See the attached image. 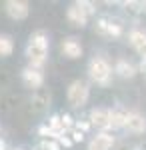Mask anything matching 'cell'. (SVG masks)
Returning a JSON list of instances; mask_svg holds the SVG:
<instances>
[{
    "label": "cell",
    "mask_w": 146,
    "mask_h": 150,
    "mask_svg": "<svg viewBox=\"0 0 146 150\" xmlns=\"http://www.w3.org/2000/svg\"><path fill=\"white\" fill-rule=\"evenodd\" d=\"M26 56L30 60V66L42 70L46 58H48V34L44 30H34L30 34L28 46H26Z\"/></svg>",
    "instance_id": "1"
},
{
    "label": "cell",
    "mask_w": 146,
    "mask_h": 150,
    "mask_svg": "<svg viewBox=\"0 0 146 150\" xmlns=\"http://www.w3.org/2000/svg\"><path fill=\"white\" fill-rule=\"evenodd\" d=\"M88 74L96 84L106 86V84L110 82V76H112V68H110V64H108L106 58L94 56L92 60H90V64H88Z\"/></svg>",
    "instance_id": "2"
},
{
    "label": "cell",
    "mask_w": 146,
    "mask_h": 150,
    "mask_svg": "<svg viewBox=\"0 0 146 150\" xmlns=\"http://www.w3.org/2000/svg\"><path fill=\"white\" fill-rule=\"evenodd\" d=\"M88 96H90V88L84 80H74L68 86L66 98H68V104L74 106V108H82L88 102Z\"/></svg>",
    "instance_id": "3"
},
{
    "label": "cell",
    "mask_w": 146,
    "mask_h": 150,
    "mask_svg": "<svg viewBox=\"0 0 146 150\" xmlns=\"http://www.w3.org/2000/svg\"><path fill=\"white\" fill-rule=\"evenodd\" d=\"M96 32L102 34V36L118 38V36L124 34V28H122V24L118 22V20L108 18V16H102V18H98V22H96Z\"/></svg>",
    "instance_id": "4"
},
{
    "label": "cell",
    "mask_w": 146,
    "mask_h": 150,
    "mask_svg": "<svg viewBox=\"0 0 146 150\" xmlns=\"http://www.w3.org/2000/svg\"><path fill=\"white\" fill-rule=\"evenodd\" d=\"M22 82L32 88V90H40V86L44 84V74L40 68H34V66H28V68L22 70Z\"/></svg>",
    "instance_id": "5"
},
{
    "label": "cell",
    "mask_w": 146,
    "mask_h": 150,
    "mask_svg": "<svg viewBox=\"0 0 146 150\" xmlns=\"http://www.w3.org/2000/svg\"><path fill=\"white\" fill-rule=\"evenodd\" d=\"M4 8H6V14L14 20H24L28 16V10H30L28 2H24V0H8L4 4Z\"/></svg>",
    "instance_id": "6"
},
{
    "label": "cell",
    "mask_w": 146,
    "mask_h": 150,
    "mask_svg": "<svg viewBox=\"0 0 146 150\" xmlns=\"http://www.w3.org/2000/svg\"><path fill=\"white\" fill-rule=\"evenodd\" d=\"M90 124L100 130H106L110 128V108H94L90 112Z\"/></svg>",
    "instance_id": "7"
},
{
    "label": "cell",
    "mask_w": 146,
    "mask_h": 150,
    "mask_svg": "<svg viewBox=\"0 0 146 150\" xmlns=\"http://www.w3.org/2000/svg\"><path fill=\"white\" fill-rule=\"evenodd\" d=\"M66 18L70 20V24H74V26H86V22H88V14L80 8L78 4L74 2V4H70L66 10Z\"/></svg>",
    "instance_id": "8"
},
{
    "label": "cell",
    "mask_w": 146,
    "mask_h": 150,
    "mask_svg": "<svg viewBox=\"0 0 146 150\" xmlns=\"http://www.w3.org/2000/svg\"><path fill=\"white\" fill-rule=\"evenodd\" d=\"M128 40H130L132 48H134L136 52L142 56V60H146V32H142V30L134 28V30L128 34Z\"/></svg>",
    "instance_id": "9"
},
{
    "label": "cell",
    "mask_w": 146,
    "mask_h": 150,
    "mask_svg": "<svg viewBox=\"0 0 146 150\" xmlns=\"http://www.w3.org/2000/svg\"><path fill=\"white\" fill-rule=\"evenodd\" d=\"M126 130L132 132V134H142L146 130V118L138 112H130L128 120H126Z\"/></svg>",
    "instance_id": "10"
},
{
    "label": "cell",
    "mask_w": 146,
    "mask_h": 150,
    "mask_svg": "<svg viewBox=\"0 0 146 150\" xmlns=\"http://www.w3.org/2000/svg\"><path fill=\"white\" fill-rule=\"evenodd\" d=\"M128 110L122 106H114L110 108V128H126V120H128Z\"/></svg>",
    "instance_id": "11"
},
{
    "label": "cell",
    "mask_w": 146,
    "mask_h": 150,
    "mask_svg": "<svg viewBox=\"0 0 146 150\" xmlns=\"http://www.w3.org/2000/svg\"><path fill=\"white\" fill-rule=\"evenodd\" d=\"M114 144V138L108 134V132H100L98 136L88 142V150H110Z\"/></svg>",
    "instance_id": "12"
},
{
    "label": "cell",
    "mask_w": 146,
    "mask_h": 150,
    "mask_svg": "<svg viewBox=\"0 0 146 150\" xmlns=\"http://www.w3.org/2000/svg\"><path fill=\"white\" fill-rule=\"evenodd\" d=\"M62 52H64V56L68 58H80L82 56V44H80L76 38H66V40H62Z\"/></svg>",
    "instance_id": "13"
},
{
    "label": "cell",
    "mask_w": 146,
    "mask_h": 150,
    "mask_svg": "<svg viewBox=\"0 0 146 150\" xmlns=\"http://www.w3.org/2000/svg\"><path fill=\"white\" fill-rule=\"evenodd\" d=\"M114 72H116L118 76H122V78H132L136 74V68H134V64H130L128 60L120 58V60L116 62V66H114Z\"/></svg>",
    "instance_id": "14"
},
{
    "label": "cell",
    "mask_w": 146,
    "mask_h": 150,
    "mask_svg": "<svg viewBox=\"0 0 146 150\" xmlns=\"http://www.w3.org/2000/svg\"><path fill=\"white\" fill-rule=\"evenodd\" d=\"M12 50H14V42H12L10 36L0 34V56H10Z\"/></svg>",
    "instance_id": "15"
},
{
    "label": "cell",
    "mask_w": 146,
    "mask_h": 150,
    "mask_svg": "<svg viewBox=\"0 0 146 150\" xmlns=\"http://www.w3.org/2000/svg\"><path fill=\"white\" fill-rule=\"evenodd\" d=\"M48 94L44 92V90H36L32 96V104H34V108L36 110H42V108H46V104H48Z\"/></svg>",
    "instance_id": "16"
},
{
    "label": "cell",
    "mask_w": 146,
    "mask_h": 150,
    "mask_svg": "<svg viewBox=\"0 0 146 150\" xmlns=\"http://www.w3.org/2000/svg\"><path fill=\"white\" fill-rule=\"evenodd\" d=\"M62 144L58 142V138H42L38 144V150H60Z\"/></svg>",
    "instance_id": "17"
},
{
    "label": "cell",
    "mask_w": 146,
    "mask_h": 150,
    "mask_svg": "<svg viewBox=\"0 0 146 150\" xmlns=\"http://www.w3.org/2000/svg\"><path fill=\"white\" fill-rule=\"evenodd\" d=\"M76 4H78V6H80V8H82V10H84V12H86L88 16H92V14L96 12V6H94L92 2H88V0H78Z\"/></svg>",
    "instance_id": "18"
},
{
    "label": "cell",
    "mask_w": 146,
    "mask_h": 150,
    "mask_svg": "<svg viewBox=\"0 0 146 150\" xmlns=\"http://www.w3.org/2000/svg\"><path fill=\"white\" fill-rule=\"evenodd\" d=\"M66 136L72 140V142H80V140L84 138V132H82V130H78V128L74 126V128H72V130H70V132L66 134Z\"/></svg>",
    "instance_id": "19"
},
{
    "label": "cell",
    "mask_w": 146,
    "mask_h": 150,
    "mask_svg": "<svg viewBox=\"0 0 146 150\" xmlns=\"http://www.w3.org/2000/svg\"><path fill=\"white\" fill-rule=\"evenodd\" d=\"M90 126H92V124H90V120H88V122H84V120L76 122V128H78V130H82V132H86V130H88Z\"/></svg>",
    "instance_id": "20"
},
{
    "label": "cell",
    "mask_w": 146,
    "mask_h": 150,
    "mask_svg": "<svg viewBox=\"0 0 146 150\" xmlns=\"http://www.w3.org/2000/svg\"><path fill=\"white\" fill-rule=\"evenodd\" d=\"M140 70L146 74V60H142V62H140Z\"/></svg>",
    "instance_id": "21"
},
{
    "label": "cell",
    "mask_w": 146,
    "mask_h": 150,
    "mask_svg": "<svg viewBox=\"0 0 146 150\" xmlns=\"http://www.w3.org/2000/svg\"><path fill=\"white\" fill-rule=\"evenodd\" d=\"M0 150H6V144H4V140L0 138Z\"/></svg>",
    "instance_id": "22"
},
{
    "label": "cell",
    "mask_w": 146,
    "mask_h": 150,
    "mask_svg": "<svg viewBox=\"0 0 146 150\" xmlns=\"http://www.w3.org/2000/svg\"><path fill=\"white\" fill-rule=\"evenodd\" d=\"M144 10H146V2H144Z\"/></svg>",
    "instance_id": "23"
}]
</instances>
